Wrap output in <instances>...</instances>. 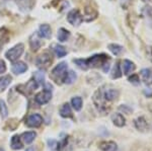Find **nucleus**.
<instances>
[{
  "label": "nucleus",
  "mask_w": 152,
  "mask_h": 151,
  "mask_svg": "<svg viewBox=\"0 0 152 151\" xmlns=\"http://www.w3.org/2000/svg\"><path fill=\"white\" fill-rule=\"evenodd\" d=\"M66 71H67V64L65 62L59 63V64L52 70L51 73V77L55 80L57 83H59V80L63 81L64 77L66 75Z\"/></svg>",
  "instance_id": "f257e3e1"
},
{
  "label": "nucleus",
  "mask_w": 152,
  "mask_h": 151,
  "mask_svg": "<svg viewBox=\"0 0 152 151\" xmlns=\"http://www.w3.org/2000/svg\"><path fill=\"white\" fill-rule=\"evenodd\" d=\"M92 99H94V103L95 104V107H96L99 112L105 113V112L109 109L107 108V104H105V101H105V98L104 96V90H102V88H100L97 91H95Z\"/></svg>",
  "instance_id": "f03ea898"
},
{
  "label": "nucleus",
  "mask_w": 152,
  "mask_h": 151,
  "mask_svg": "<svg viewBox=\"0 0 152 151\" xmlns=\"http://www.w3.org/2000/svg\"><path fill=\"white\" fill-rule=\"evenodd\" d=\"M107 60H110V59L107 55L100 54V55H94V56H92V57H90L89 59L86 60V63H87L88 68L89 67L99 68V66L102 67Z\"/></svg>",
  "instance_id": "7ed1b4c3"
},
{
  "label": "nucleus",
  "mask_w": 152,
  "mask_h": 151,
  "mask_svg": "<svg viewBox=\"0 0 152 151\" xmlns=\"http://www.w3.org/2000/svg\"><path fill=\"white\" fill-rule=\"evenodd\" d=\"M23 50H24V46L23 44H18V45L14 46L13 48H11L10 50L7 51L5 53V57L9 61H11V62H14V61H16L23 55Z\"/></svg>",
  "instance_id": "20e7f679"
},
{
  "label": "nucleus",
  "mask_w": 152,
  "mask_h": 151,
  "mask_svg": "<svg viewBox=\"0 0 152 151\" xmlns=\"http://www.w3.org/2000/svg\"><path fill=\"white\" fill-rule=\"evenodd\" d=\"M52 62V55L49 53H43L42 55L39 56L36 60V64L40 68H47Z\"/></svg>",
  "instance_id": "39448f33"
},
{
  "label": "nucleus",
  "mask_w": 152,
  "mask_h": 151,
  "mask_svg": "<svg viewBox=\"0 0 152 151\" xmlns=\"http://www.w3.org/2000/svg\"><path fill=\"white\" fill-rule=\"evenodd\" d=\"M42 123H43V118L39 114H33V115H31L26 122V126L29 128H38L42 125Z\"/></svg>",
  "instance_id": "423d86ee"
},
{
  "label": "nucleus",
  "mask_w": 152,
  "mask_h": 151,
  "mask_svg": "<svg viewBox=\"0 0 152 151\" xmlns=\"http://www.w3.org/2000/svg\"><path fill=\"white\" fill-rule=\"evenodd\" d=\"M52 97V92L49 89H45V90L39 92L35 97V101L38 104H47Z\"/></svg>",
  "instance_id": "0eeeda50"
},
{
  "label": "nucleus",
  "mask_w": 152,
  "mask_h": 151,
  "mask_svg": "<svg viewBox=\"0 0 152 151\" xmlns=\"http://www.w3.org/2000/svg\"><path fill=\"white\" fill-rule=\"evenodd\" d=\"M82 16L79 13V11L77 9H73L71 10L67 15V20L69 21V23H71L72 26H79L82 21Z\"/></svg>",
  "instance_id": "6e6552de"
},
{
  "label": "nucleus",
  "mask_w": 152,
  "mask_h": 151,
  "mask_svg": "<svg viewBox=\"0 0 152 151\" xmlns=\"http://www.w3.org/2000/svg\"><path fill=\"white\" fill-rule=\"evenodd\" d=\"M119 90L115 88H110V89H105L104 91V96L105 98V101H116V99L119 97Z\"/></svg>",
  "instance_id": "1a4fd4ad"
},
{
  "label": "nucleus",
  "mask_w": 152,
  "mask_h": 151,
  "mask_svg": "<svg viewBox=\"0 0 152 151\" xmlns=\"http://www.w3.org/2000/svg\"><path fill=\"white\" fill-rule=\"evenodd\" d=\"M19 87H23V88H26L23 93L24 94H29L31 92H33L35 89L38 87V83H37V80L36 79H31L29 80L26 84H23V85H19Z\"/></svg>",
  "instance_id": "9d476101"
},
{
  "label": "nucleus",
  "mask_w": 152,
  "mask_h": 151,
  "mask_svg": "<svg viewBox=\"0 0 152 151\" xmlns=\"http://www.w3.org/2000/svg\"><path fill=\"white\" fill-rule=\"evenodd\" d=\"M99 147L102 151H117L118 146L113 141H104V142L99 143Z\"/></svg>",
  "instance_id": "9b49d317"
},
{
  "label": "nucleus",
  "mask_w": 152,
  "mask_h": 151,
  "mask_svg": "<svg viewBox=\"0 0 152 151\" xmlns=\"http://www.w3.org/2000/svg\"><path fill=\"white\" fill-rule=\"evenodd\" d=\"M112 121L114 123V125L119 128H122L126 125V120H125L123 115H121V114H114L112 116Z\"/></svg>",
  "instance_id": "f8f14e48"
},
{
  "label": "nucleus",
  "mask_w": 152,
  "mask_h": 151,
  "mask_svg": "<svg viewBox=\"0 0 152 151\" xmlns=\"http://www.w3.org/2000/svg\"><path fill=\"white\" fill-rule=\"evenodd\" d=\"M72 147H71V143H70V137H65L64 139L61 141L58 144L57 150L58 151H71Z\"/></svg>",
  "instance_id": "ddd939ff"
},
{
  "label": "nucleus",
  "mask_w": 152,
  "mask_h": 151,
  "mask_svg": "<svg viewBox=\"0 0 152 151\" xmlns=\"http://www.w3.org/2000/svg\"><path fill=\"white\" fill-rule=\"evenodd\" d=\"M135 127L137 128V130L141 131V132H145L148 129V124H147L146 120L143 117H139L138 119L135 120Z\"/></svg>",
  "instance_id": "4468645a"
},
{
  "label": "nucleus",
  "mask_w": 152,
  "mask_h": 151,
  "mask_svg": "<svg viewBox=\"0 0 152 151\" xmlns=\"http://www.w3.org/2000/svg\"><path fill=\"white\" fill-rule=\"evenodd\" d=\"M26 69H28V66L23 62H16L12 65V72L14 74H21V73L26 72Z\"/></svg>",
  "instance_id": "2eb2a0df"
},
{
  "label": "nucleus",
  "mask_w": 152,
  "mask_h": 151,
  "mask_svg": "<svg viewBox=\"0 0 152 151\" xmlns=\"http://www.w3.org/2000/svg\"><path fill=\"white\" fill-rule=\"evenodd\" d=\"M39 36H42V38L45 39H50L51 38V28L49 24H42L40 26V30H39Z\"/></svg>",
  "instance_id": "dca6fc26"
},
{
  "label": "nucleus",
  "mask_w": 152,
  "mask_h": 151,
  "mask_svg": "<svg viewBox=\"0 0 152 151\" xmlns=\"http://www.w3.org/2000/svg\"><path fill=\"white\" fill-rule=\"evenodd\" d=\"M29 45H31V48L33 51H38L39 49L41 48L42 42L40 41V39H39L38 34L33 35L31 36V39H29Z\"/></svg>",
  "instance_id": "f3484780"
},
{
  "label": "nucleus",
  "mask_w": 152,
  "mask_h": 151,
  "mask_svg": "<svg viewBox=\"0 0 152 151\" xmlns=\"http://www.w3.org/2000/svg\"><path fill=\"white\" fill-rule=\"evenodd\" d=\"M123 72L125 75H129L130 73H132V71L135 70V65L133 62H131L130 60H124L123 61Z\"/></svg>",
  "instance_id": "a211bd4d"
},
{
  "label": "nucleus",
  "mask_w": 152,
  "mask_h": 151,
  "mask_svg": "<svg viewBox=\"0 0 152 151\" xmlns=\"http://www.w3.org/2000/svg\"><path fill=\"white\" fill-rule=\"evenodd\" d=\"M8 40H9V31L4 28H1L0 30V50L8 42Z\"/></svg>",
  "instance_id": "6ab92c4d"
},
{
  "label": "nucleus",
  "mask_w": 152,
  "mask_h": 151,
  "mask_svg": "<svg viewBox=\"0 0 152 151\" xmlns=\"http://www.w3.org/2000/svg\"><path fill=\"white\" fill-rule=\"evenodd\" d=\"M10 146L13 150H18L23 148V143L20 141V137L18 135H14L13 137L11 138L10 141Z\"/></svg>",
  "instance_id": "aec40b11"
},
{
  "label": "nucleus",
  "mask_w": 152,
  "mask_h": 151,
  "mask_svg": "<svg viewBox=\"0 0 152 151\" xmlns=\"http://www.w3.org/2000/svg\"><path fill=\"white\" fill-rule=\"evenodd\" d=\"M141 76L145 83L152 84V70H150V69L141 70Z\"/></svg>",
  "instance_id": "412c9836"
},
{
  "label": "nucleus",
  "mask_w": 152,
  "mask_h": 151,
  "mask_svg": "<svg viewBox=\"0 0 152 151\" xmlns=\"http://www.w3.org/2000/svg\"><path fill=\"white\" fill-rule=\"evenodd\" d=\"M60 115L63 118H72V111L68 104H64L60 109Z\"/></svg>",
  "instance_id": "4be33fe9"
},
{
  "label": "nucleus",
  "mask_w": 152,
  "mask_h": 151,
  "mask_svg": "<svg viewBox=\"0 0 152 151\" xmlns=\"http://www.w3.org/2000/svg\"><path fill=\"white\" fill-rule=\"evenodd\" d=\"M11 77L9 75H5V76L0 77V92L4 91L6 89V87L10 84L11 82Z\"/></svg>",
  "instance_id": "5701e85b"
},
{
  "label": "nucleus",
  "mask_w": 152,
  "mask_h": 151,
  "mask_svg": "<svg viewBox=\"0 0 152 151\" xmlns=\"http://www.w3.org/2000/svg\"><path fill=\"white\" fill-rule=\"evenodd\" d=\"M18 4L23 10H29L34 5V0H18Z\"/></svg>",
  "instance_id": "b1692460"
},
{
  "label": "nucleus",
  "mask_w": 152,
  "mask_h": 151,
  "mask_svg": "<svg viewBox=\"0 0 152 151\" xmlns=\"http://www.w3.org/2000/svg\"><path fill=\"white\" fill-rule=\"evenodd\" d=\"M36 136H37V134L35 132H26L21 135V139H23V142L26 143V144H31V143L35 140Z\"/></svg>",
  "instance_id": "393cba45"
},
{
  "label": "nucleus",
  "mask_w": 152,
  "mask_h": 151,
  "mask_svg": "<svg viewBox=\"0 0 152 151\" xmlns=\"http://www.w3.org/2000/svg\"><path fill=\"white\" fill-rule=\"evenodd\" d=\"M57 36H58V40L60 41V42H66V41L69 39L70 33L67 30H65V28H60V30L58 31Z\"/></svg>",
  "instance_id": "a878e982"
},
{
  "label": "nucleus",
  "mask_w": 152,
  "mask_h": 151,
  "mask_svg": "<svg viewBox=\"0 0 152 151\" xmlns=\"http://www.w3.org/2000/svg\"><path fill=\"white\" fill-rule=\"evenodd\" d=\"M77 76H76V73L74 71H69L68 73H66L65 77H64V80L63 81L65 82L66 84H71L75 81Z\"/></svg>",
  "instance_id": "bb28decb"
},
{
  "label": "nucleus",
  "mask_w": 152,
  "mask_h": 151,
  "mask_svg": "<svg viewBox=\"0 0 152 151\" xmlns=\"http://www.w3.org/2000/svg\"><path fill=\"white\" fill-rule=\"evenodd\" d=\"M71 104H72V106L75 111H80L82 108V98L80 96L73 97L72 101H71Z\"/></svg>",
  "instance_id": "cd10ccee"
},
{
  "label": "nucleus",
  "mask_w": 152,
  "mask_h": 151,
  "mask_svg": "<svg viewBox=\"0 0 152 151\" xmlns=\"http://www.w3.org/2000/svg\"><path fill=\"white\" fill-rule=\"evenodd\" d=\"M54 52H55V54L57 57L59 58H62L64 57V56L67 54V51L65 50L64 47H62V46H59V45H54Z\"/></svg>",
  "instance_id": "c85d7f7f"
},
{
  "label": "nucleus",
  "mask_w": 152,
  "mask_h": 151,
  "mask_svg": "<svg viewBox=\"0 0 152 151\" xmlns=\"http://www.w3.org/2000/svg\"><path fill=\"white\" fill-rule=\"evenodd\" d=\"M109 49L113 54L116 55V56L120 55L122 52H123V47L117 45V44H111V45H109Z\"/></svg>",
  "instance_id": "c756f323"
},
{
  "label": "nucleus",
  "mask_w": 152,
  "mask_h": 151,
  "mask_svg": "<svg viewBox=\"0 0 152 151\" xmlns=\"http://www.w3.org/2000/svg\"><path fill=\"white\" fill-rule=\"evenodd\" d=\"M122 76V72L120 70V64L119 62H117L115 64L114 68H113V71H112V78L114 79H117V78H120Z\"/></svg>",
  "instance_id": "7c9ffc66"
},
{
  "label": "nucleus",
  "mask_w": 152,
  "mask_h": 151,
  "mask_svg": "<svg viewBox=\"0 0 152 151\" xmlns=\"http://www.w3.org/2000/svg\"><path fill=\"white\" fill-rule=\"evenodd\" d=\"M0 114H1L2 119H6L8 116V109H7V106L4 103V101H2V99H0Z\"/></svg>",
  "instance_id": "2f4dec72"
},
{
  "label": "nucleus",
  "mask_w": 152,
  "mask_h": 151,
  "mask_svg": "<svg viewBox=\"0 0 152 151\" xmlns=\"http://www.w3.org/2000/svg\"><path fill=\"white\" fill-rule=\"evenodd\" d=\"M144 13H145L147 20H148V23L150 24V26H152V7H145Z\"/></svg>",
  "instance_id": "473e14b6"
},
{
  "label": "nucleus",
  "mask_w": 152,
  "mask_h": 151,
  "mask_svg": "<svg viewBox=\"0 0 152 151\" xmlns=\"http://www.w3.org/2000/svg\"><path fill=\"white\" fill-rule=\"evenodd\" d=\"M74 63L77 65L80 69L82 70H86L88 66H87V63H86V60H83V59H76L74 60Z\"/></svg>",
  "instance_id": "72a5a7b5"
},
{
  "label": "nucleus",
  "mask_w": 152,
  "mask_h": 151,
  "mask_svg": "<svg viewBox=\"0 0 152 151\" xmlns=\"http://www.w3.org/2000/svg\"><path fill=\"white\" fill-rule=\"evenodd\" d=\"M92 12H95V11H94V9L90 8V7H86V8H85V16H89L88 20H91V19L95 18V16H96V14H92Z\"/></svg>",
  "instance_id": "f704fd0d"
},
{
  "label": "nucleus",
  "mask_w": 152,
  "mask_h": 151,
  "mask_svg": "<svg viewBox=\"0 0 152 151\" xmlns=\"http://www.w3.org/2000/svg\"><path fill=\"white\" fill-rule=\"evenodd\" d=\"M129 81L131 82V83H133L135 85H138L140 83V79H139V76L136 74H133L132 76L129 77Z\"/></svg>",
  "instance_id": "c9c22d12"
},
{
  "label": "nucleus",
  "mask_w": 152,
  "mask_h": 151,
  "mask_svg": "<svg viewBox=\"0 0 152 151\" xmlns=\"http://www.w3.org/2000/svg\"><path fill=\"white\" fill-rule=\"evenodd\" d=\"M35 79L37 81H40L42 83H44V74L42 72H36L35 73Z\"/></svg>",
  "instance_id": "e433bc0d"
},
{
  "label": "nucleus",
  "mask_w": 152,
  "mask_h": 151,
  "mask_svg": "<svg viewBox=\"0 0 152 151\" xmlns=\"http://www.w3.org/2000/svg\"><path fill=\"white\" fill-rule=\"evenodd\" d=\"M5 70H6V65H5V63H4V61H3V60H0V74H1V73H4V72H5Z\"/></svg>",
  "instance_id": "4c0bfd02"
},
{
  "label": "nucleus",
  "mask_w": 152,
  "mask_h": 151,
  "mask_svg": "<svg viewBox=\"0 0 152 151\" xmlns=\"http://www.w3.org/2000/svg\"><path fill=\"white\" fill-rule=\"evenodd\" d=\"M102 67V70H104V72L109 71V69H110V60H107V62H105Z\"/></svg>",
  "instance_id": "58836bf2"
},
{
  "label": "nucleus",
  "mask_w": 152,
  "mask_h": 151,
  "mask_svg": "<svg viewBox=\"0 0 152 151\" xmlns=\"http://www.w3.org/2000/svg\"><path fill=\"white\" fill-rule=\"evenodd\" d=\"M129 2H130V0H121V3L123 6H127L129 4Z\"/></svg>",
  "instance_id": "ea45409f"
},
{
  "label": "nucleus",
  "mask_w": 152,
  "mask_h": 151,
  "mask_svg": "<svg viewBox=\"0 0 152 151\" xmlns=\"http://www.w3.org/2000/svg\"><path fill=\"white\" fill-rule=\"evenodd\" d=\"M144 92H145V94H146V96H148V97L152 96V91L150 90V89H148V90H145V91H144Z\"/></svg>",
  "instance_id": "a19ab883"
},
{
  "label": "nucleus",
  "mask_w": 152,
  "mask_h": 151,
  "mask_svg": "<svg viewBox=\"0 0 152 151\" xmlns=\"http://www.w3.org/2000/svg\"><path fill=\"white\" fill-rule=\"evenodd\" d=\"M143 1H145V2H152V0H143Z\"/></svg>",
  "instance_id": "79ce46f5"
},
{
  "label": "nucleus",
  "mask_w": 152,
  "mask_h": 151,
  "mask_svg": "<svg viewBox=\"0 0 152 151\" xmlns=\"http://www.w3.org/2000/svg\"><path fill=\"white\" fill-rule=\"evenodd\" d=\"M150 58H151V61H152V49H151V52H150Z\"/></svg>",
  "instance_id": "37998d69"
},
{
  "label": "nucleus",
  "mask_w": 152,
  "mask_h": 151,
  "mask_svg": "<svg viewBox=\"0 0 152 151\" xmlns=\"http://www.w3.org/2000/svg\"><path fill=\"white\" fill-rule=\"evenodd\" d=\"M0 151H5V150H4L3 148H0Z\"/></svg>",
  "instance_id": "c03bdc74"
}]
</instances>
